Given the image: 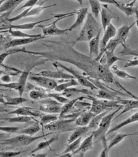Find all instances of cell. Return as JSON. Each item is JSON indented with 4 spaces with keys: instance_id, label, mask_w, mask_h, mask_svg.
Returning <instances> with one entry per match:
<instances>
[{
    "instance_id": "cell-16",
    "label": "cell",
    "mask_w": 138,
    "mask_h": 157,
    "mask_svg": "<svg viewBox=\"0 0 138 157\" xmlns=\"http://www.w3.org/2000/svg\"><path fill=\"white\" fill-rule=\"evenodd\" d=\"M94 144V135L92 133L89 136L85 138L82 143H80L79 148L73 152L72 155L79 154L80 157H83L84 154L92 149Z\"/></svg>"
},
{
    "instance_id": "cell-53",
    "label": "cell",
    "mask_w": 138,
    "mask_h": 157,
    "mask_svg": "<svg viewBox=\"0 0 138 157\" xmlns=\"http://www.w3.org/2000/svg\"><path fill=\"white\" fill-rule=\"evenodd\" d=\"M39 1L40 0H28L21 7H20V9L34 7L38 3V2H39Z\"/></svg>"
},
{
    "instance_id": "cell-41",
    "label": "cell",
    "mask_w": 138,
    "mask_h": 157,
    "mask_svg": "<svg viewBox=\"0 0 138 157\" xmlns=\"http://www.w3.org/2000/svg\"><path fill=\"white\" fill-rule=\"evenodd\" d=\"M59 119V116L57 115L56 114H49L48 113L47 115H43L41 117L40 121V124L42 126H44L48 124H50L52 122H54Z\"/></svg>"
},
{
    "instance_id": "cell-36",
    "label": "cell",
    "mask_w": 138,
    "mask_h": 157,
    "mask_svg": "<svg viewBox=\"0 0 138 157\" xmlns=\"http://www.w3.org/2000/svg\"><path fill=\"white\" fill-rule=\"evenodd\" d=\"M29 96L31 99L35 101H40L49 98L48 93L38 89L31 90L29 93Z\"/></svg>"
},
{
    "instance_id": "cell-3",
    "label": "cell",
    "mask_w": 138,
    "mask_h": 157,
    "mask_svg": "<svg viewBox=\"0 0 138 157\" xmlns=\"http://www.w3.org/2000/svg\"><path fill=\"white\" fill-rule=\"evenodd\" d=\"M122 109H123V107L118 108L111 113H108L101 120L98 127L93 132L94 135V141H101L104 148H108L106 134L109 130L112 121L114 119V115Z\"/></svg>"
},
{
    "instance_id": "cell-28",
    "label": "cell",
    "mask_w": 138,
    "mask_h": 157,
    "mask_svg": "<svg viewBox=\"0 0 138 157\" xmlns=\"http://www.w3.org/2000/svg\"><path fill=\"white\" fill-rule=\"evenodd\" d=\"M59 82H61V83L58 84V85L54 89V90L58 93L63 92L65 90L69 88L79 85L78 82L75 78L69 80H61Z\"/></svg>"
},
{
    "instance_id": "cell-5",
    "label": "cell",
    "mask_w": 138,
    "mask_h": 157,
    "mask_svg": "<svg viewBox=\"0 0 138 157\" xmlns=\"http://www.w3.org/2000/svg\"><path fill=\"white\" fill-rule=\"evenodd\" d=\"M48 60L45 59L40 60L37 63L35 64L32 67H30L27 70L21 71V75L20 76L19 78L17 80V82H10V83H0V86H2V87L9 88V89L14 90L17 91L18 92L19 96L21 97L23 96L25 91V88H26V83H27V80H28V78H29V76L31 74V70L35 67H36V66L44 64Z\"/></svg>"
},
{
    "instance_id": "cell-40",
    "label": "cell",
    "mask_w": 138,
    "mask_h": 157,
    "mask_svg": "<svg viewBox=\"0 0 138 157\" xmlns=\"http://www.w3.org/2000/svg\"><path fill=\"white\" fill-rule=\"evenodd\" d=\"M40 123L38 122H36L34 125L20 130V133L25 134L29 136H34L38 132L40 131Z\"/></svg>"
},
{
    "instance_id": "cell-20",
    "label": "cell",
    "mask_w": 138,
    "mask_h": 157,
    "mask_svg": "<svg viewBox=\"0 0 138 157\" xmlns=\"http://www.w3.org/2000/svg\"><path fill=\"white\" fill-rule=\"evenodd\" d=\"M10 115H21V116H27L32 117H41L43 115L38 111H35L29 107H18L15 110L9 112Z\"/></svg>"
},
{
    "instance_id": "cell-14",
    "label": "cell",
    "mask_w": 138,
    "mask_h": 157,
    "mask_svg": "<svg viewBox=\"0 0 138 157\" xmlns=\"http://www.w3.org/2000/svg\"><path fill=\"white\" fill-rule=\"evenodd\" d=\"M45 38H46V37H44L43 36L41 37L34 38H16L15 39L10 40L9 42H7L1 48H2L4 49H9L11 48H17L20 46L31 44L39 40L44 39Z\"/></svg>"
},
{
    "instance_id": "cell-61",
    "label": "cell",
    "mask_w": 138,
    "mask_h": 157,
    "mask_svg": "<svg viewBox=\"0 0 138 157\" xmlns=\"http://www.w3.org/2000/svg\"><path fill=\"white\" fill-rule=\"evenodd\" d=\"M75 1H77L80 5H82V4H83V0H75Z\"/></svg>"
},
{
    "instance_id": "cell-35",
    "label": "cell",
    "mask_w": 138,
    "mask_h": 157,
    "mask_svg": "<svg viewBox=\"0 0 138 157\" xmlns=\"http://www.w3.org/2000/svg\"><path fill=\"white\" fill-rule=\"evenodd\" d=\"M111 111V110H106V111L103 112L99 114H98L95 117H94L88 125L89 130L90 129H95L96 130L98 127L102 118H104L108 113H109Z\"/></svg>"
},
{
    "instance_id": "cell-1",
    "label": "cell",
    "mask_w": 138,
    "mask_h": 157,
    "mask_svg": "<svg viewBox=\"0 0 138 157\" xmlns=\"http://www.w3.org/2000/svg\"><path fill=\"white\" fill-rule=\"evenodd\" d=\"M50 44H44L49 48L47 51H33L20 49V52L40 56L48 61L56 60L72 64L83 71L84 75L90 78L101 80L107 84L114 83L116 78L109 68L105 63H101L95 59L86 56L74 48L75 43L46 41Z\"/></svg>"
},
{
    "instance_id": "cell-23",
    "label": "cell",
    "mask_w": 138,
    "mask_h": 157,
    "mask_svg": "<svg viewBox=\"0 0 138 157\" xmlns=\"http://www.w3.org/2000/svg\"><path fill=\"white\" fill-rule=\"evenodd\" d=\"M138 122V112H136L135 113H134L133 115H132L131 117H130L129 118H127V119H125V121H122V122H121L120 124H119L118 125H115L114 127H113L112 128L109 129L108 130V132H107L106 135L108 136L109 134L116 132L117 130H119V129L122 128L124 127H125L126 125H130L131 124H133L134 122Z\"/></svg>"
},
{
    "instance_id": "cell-46",
    "label": "cell",
    "mask_w": 138,
    "mask_h": 157,
    "mask_svg": "<svg viewBox=\"0 0 138 157\" xmlns=\"http://www.w3.org/2000/svg\"><path fill=\"white\" fill-rule=\"evenodd\" d=\"M18 52H20V49L15 48V49H10L1 53L0 54V67H5L4 65V62L8 56L13 54H17Z\"/></svg>"
},
{
    "instance_id": "cell-26",
    "label": "cell",
    "mask_w": 138,
    "mask_h": 157,
    "mask_svg": "<svg viewBox=\"0 0 138 157\" xmlns=\"http://www.w3.org/2000/svg\"><path fill=\"white\" fill-rule=\"evenodd\" d=\"M6 33L7 32L11 37L15 38H34V37H39L43 36L41 34H30L24 33L21 30L13 29L10 28H8L7 31H3L0 33Z\"/></svg>"
},
{
    "instance_id": "cell-48",
    "label": "cell",
    "mask_w": 138,
    "mask_h": 157,
    "mask_svg": "<svg viewBox=\"0 0 138 157\" xmlns=\"http://www.w3.org/2000/svg\"><path fill=\"white\" fill-rule=\"evenodd\" d=\"M21 72H17V73H6L3 75H2L1 76H0V80L4 83H10L11 82L12 78L10 75L12 76H16L17 75H18V73H21Z\"/></svg>"
},
{
    "instance_id": "cell-32",
    "label": "cell",
    "mask_w": 138,
    "mask_h": 157,
    "mask_svg": "<svg viewBox=\"0 0 138 157\" xmlns=\"http://www.w3.org/2000/svg\"><path fill=\"white\" fill-rule=\"evenodd\" d=\"M135 135H138V132L135 133H119L115 136V137L111 141L109 144L108 146V152L111 149H112L113 147L116 146L120 143L124 139L128 136H132Z\"/></svg>"
},
{
    "instance_id": "cell-62",
    "label": "cell",
    "mask_w": 138,
    "mask_h": 157,
    "mask_svg": "<svg viewBox=\"0 0 138 157\" xmlns=\"http://www.w3.org/2000/svg\"><path fill=\"white\" fill-rule=\"evenodd\" d=\"M6 0H0V6L6 1Z\"/></svg>"
},
{
    "instance_id": "cell-22",
    "label": "cell",
    "mask_w": 138,
    "mask_h": 157,
    "mask_svg": "<svg viewBox=\"0 0 138 157\" xmlns=\"http://www.w3.org/2000/svg\"><path fill=\"white\" fill-rule=\"evenodd\" d=\"M135 2V0L133 1L130 3H124L123 2H119V3L116 6L127 17H130L135 13V11L138 7V6L135 7L133 5Z\"/></svg>"
},
{
    "instance_id": "cell-9",
    "label": "cell",
    "mask_w": 138,
    "mask_h": 157,
    "mask_svg": "<svg viewBox=\"0 0 138 157\" xmlns=\"http://www.w3.org/2000/svg\"><path fill=\"white\" fill-rule=\"evenodd\" d=\"M52 65L56 68H62L63 70H65V71L68 72L70 75H71L78 82L79 85H81L82 86L90 88L92 90H99V88L93 83L91 82L88 77L85 76L84 75H82L77 71L71 68L67 67L63 63H62L60 62L59 61H56L55 62L52 63Z\"/></svg>"
},
{
    "instance_id": "cell-17",
    "label": "cell",
    "mask_w": 138,
    "mask_h": 157,
    "mask_svg": "<svg viewBox=\"0 0 138 157\" xmlns=\"http://www.w3.org/2000/svg\"><path fill=\"white\" fill-rule=\"evenodd\" d=\"M75 15H76V19L74 23L68 28V32L72 31L78 28H79L84 21L86 20L88 13V7H83L80 9L75 10Z\"/></svg>"
},
{
    "instance_id": "cell-54",
    "label": "cell",
    "mask_w": 138,
    "mask_h": 157,
    "mask_svg": "<svg viewBox=\"0 0 138 157\" xmlns=\"http://www.w3.org/2000/svg\"><path fill=\"white\" fill-rule=\"evenodd\" d=\"M100 2H102L106 4H111L114 5L115 7L119 3L120 1H118L117 0H99Z\"/></svg>"
},
{
    "instance_id": "cell-6",
    "label": "cell",
    "mask_w": 138,
    "mask_h": 157,
    "mask_svg": "<svg viewBox=\"0 0 138 157\" xmlns=\"http://www.w3.org/2000/svg\"><path fill=\"white\" fill-rule=\"evenodd\" d=\"M86 99L92 101L89 111L96 115L106 110H113V109L123 107L122 105L119 104V99L116 101H109L106 99H98L92 95H88Z\"/></svg>"
},
{
    "instance_id": "cell-33",
    "label": "cell",
    "mask_w": 138,
    "mask_h": 157,
    "mask_svg": "<svg viewBox=\"0 0 138 157\" xmlns=\"http://www.w3.org/2000/svg\"><path fill=\"white\" fill-rule=\"evenodd\" d=\"M105 59H106V62H105V65L109 67V68L113 65H114V63L119 61V60H124V61H127L125 59H121L119 57H117V56H116L114 52L108 51H105V53H104V56Z\"/></svg>"
},
{
    "instance_id": "cell-4",
    "label": "cell",
    "mask_w": 138,
    "mask_h": 157,
    "mask_svg": "<svg viewBox=\"0 0 138 157\" xmlns=\"http://www.w3.org/2000/svg\"><path fill=\"white\" fill-rule=\"evenodd\" d=\"M75 15V12H71L67 13H62V14H56L53 16L54 18L56 20L51 23V24L47 25H38L36 26V27L41 28L43 33V36L44 37H49V36H63L65 35L68 32V29H60L57 25V23L60 20L69 17L71 16Z\"/></svg>"
},
{
    "instance_id": "cell-43",
    "label": "cell",
    "mask_w": 138,
    "mask_h": 157,
    "mask_svg": "<svg viewBox=\"0 0 138 157\" xmlns=\"http://www.w3.org/2000/svg\"><path fill=\"white\" fill-rule=\"evenodd\" d=\"M122 50L118 52V55L121 56H132L138 57V52L128 47V46L126 43H124L122 44Z\"/></svg>"
},
{
    "instance_id": "cell-24",
    "label": "cell",
    "mask_w": 138,
    "mask_h": 157,
    "mask_svg": "<svg viewBox=\"0 0 138 157\" xmlns=\"http://www.w3.org/2000/svg\"><path fill=\"white\" fill-rule=\"evenodd\" d=\"M25 0H6L0 6V13H10Z\"/></svg>"
},
{
    "instance_id": "cell-57",
    "label": "cell",
    "mask_w": 138,
    "mask_h": 157,
    "mask_svg": "<svg viewBox=\"0 0 138 157\" xmlns=\"http://www.w3.org/2000/svg\"><path fill=\"white\" fill-rule=\"evenodd\" d=\"M72 155H72V153L68 152V153H65V154H59L58 156L61 157H72Z\"/></svg>"
},
{
    "instance_id": "cell-60",
    "label": "cell",
    "mask_w": 138,
    "mask_h": 157,
    "mask_svg": "<svg viewBox=\"0 0 138 157\" xmlns=\"http://www.w3.org/2000/svg\"><path fill=\"white\" fill-rule=\"evenodd\" d=\"M7 135L6 133H0V138H4L5 136H7Z\"/></svg>"
},
{
    "instance_id": "cell-7",
    "label": "cell",
    "mask_w": 138,
    "mask_h": 157,
    "mask_svg": "<svg viewBox=\"0 0 138 157\" xmlns=\"http://www.w3.org/2000/svg\"><path fill=\"white\" fill-rule=\"evenodd\" d=\"M54 133V132H50L46 135L38 136H29L25 134H21L10 138H7L4 140H0V144L2 145H7L10 146L12 147H25L28 145H30L36 141V140L43 138L46 136H48L49 135Z\"/></svg>"
},
{
    "instance_id": "cell-30",
    "label": "cell",
    "mask_w": 138,
    "mask_h": 157,
    "mask_svg": "<svg viewBox=\"0 0 138 157\" xmlns=\"http://www.w3.org/2000/svg\"><path fill=\"white\" fill-rule=\"evenodd\" d=\"M84 99H86L85 97L83 96H80L78 97L77 98H75L74 99H72L71 101H69L68 102H67V103L64 104L63 105H62V110H61V112L59 114V118L67 115L69 112L72 110V109L73 108V107L75 105V103L79 101H82Z\"/></svg>"
},
{
    "instance_id": "cell-2",
    "label": "cell",
    "mask_w": 138,
    "mask_h": 157,
    "mask_svg": "<svg viewBox=\"0 0 138 157\" xmlns=\"http://www.w3.org/2000/svg\"><path fill=\"white\" fill-rule=\"evenodd\" d=\"M102 29V25L97 21L92 13L88 12L82 29L74 42L89 41Z\"/></svg>"
},
{
    "instance_id": "cell-12",
    "label": "cell",
    "mask_w": 138,
    "mask_h": 157,
    "mask_svg": "<svg viewBox=\"0 0 138 157\" xmlns=\"http://www.w3.org/2000/svg\"><path fill=\"white\" fill-rule=\"evenodd\" d=\"M29 78L39 86L43 88L48 91L54 90L55 88L59 84V82L56 81L55 79L43 76L36 75L35 74L29 75Z\"/></svg>"
},
{
    "instance_id": "cell-52",
    "label": "cell",
    "mask_w": 138,
    "mask_h": 157,
    "mask_svg": "<svg viewBox=\"0 0 138 157\" xmlns=\"http://www.w3.org/2000/svg\"><path fill=\"white\" fill-rule=\"evenodd\" d=\"M11 40L9 36L4 35L0 33V47H2Z\"/></svg>"
},
{
    "instance_id": "cell-38",
    "label": "cell",
    "mask_w": 138,
    "mask_h": 157,
    "mask_svg": "<svg viewBox=\"0 0 138 157\" xmlns=\"http://www.w3.org/2000/svg\"><path fill=\"white\" fill-rule=\"evenodd\" d=\"M88 1H89V4L91 7V13L93 15V16L97 19L100 15L102 5L101 4V2L99 1V0H88Z\"/></svg>"
},
{
    "instance_id": "cell-15",
    "label": "cell",
    "mask_w": 138,
    "mask_h": 157,
    "mask_svg": "<svg viewBox=\"0 0 138 157\" xmlns=\"http://www.w3.org/2000/svg\"><path fill=\"white\" fill-rule=\"evenodd\" d=\"M36 75L43 76L47 78H53V79H61V80H69L74 78L68 73V72H64L63 70H59L57 68L56 71H51V70H44L42 71L38 74H35Z\"/></svg>"
},
{
    "instance_id": "cell-37",
    "label": "cell",
    "mask_w": 138,
    "mask_h": 157,
    "mask_svg": "<svg viewBox=\"0 0 138 157\" xmlns=\"http://www.w3.org/2000/svg\"><path fill=\"white\" fill-rule=\"evenodd\" d=\"M34 119L32 117H27V116H21V115H17L16 117L12 118H0V120L5 121L9 122H17V123H26L31 121Z\"/></svg>"
},
{
    "instance_id": "cell-59",
    "label": "cell",
    "mask_w": 138,
    "mask_h": 157,
    "mask_svg": "<svg viewBox=\"0 0 138 157\" xmlns=\"http://www.w3.org/2000/svg\"><path fill=\"white\" fill-rule=\"evenodd\" d=\"M135 15H136V25L138 28V7L136 9V11H135Z\"/></svg>"
},
{
    "instance_id": "cell-18",
    "label": "cell",
    "mask_w": 138,
    "mask_h": 157,
    "mask_svg": "<svg viewBox=\"0 0 138 157\" xmlns=\"http://www.w3.org/2000/svg\"><path fill=\"white\" fill-rule=\"evenodd\" d=\"M102 31L99 32L96 36L89 41V56L96 59L99 54L101 35Z\"/></svg>"
},
{
    "instance_id": "cell-25",
    "label": "cell",
    "mask_w": 138,
    "mask_h": 157,
    "mask_svg": "<svg viewBox=\"0 0 138 157\" xmlns=\"http://www.w3.org/2000/svg\"><path fill=\"white\" fill-rule=\"evenodd\" d=\"M135 25H136V21H135L130 25H123L119 29H117V33L115 37L122 41L124 43H126V40L129 36L130 30Z\"/></svg>"
},
{
    "instance_id": "cell-45",
    "label": "cell",
    "mask_w": 138,
    "mask_h": 157,
    "mask_svg": "<svg viewBox=\"0 0 138 157\" xmlns=\"http://www.w3.org/2000/svg\"><path fill=\"white\" fill-rule=\"evenodd\" d=\"M82 136L80 137L79 138L77 139L76 140L74 141L73 142L68 144L67 148L61 154H65V153H68V152L72 153L73 152H74L75 150H77L79 148V147L81 143V141H82Z\"/></svg>"
},
{
    "instance_id": "cell-44",
    "label": "cell",
    "mask_w": 138,
    "mask_h": 157,
    "mask_svg": "<svg viewBox=\"0 0 138 157\" xmlns=\"http://www.w3.org/2000/svg\"><path fill=\"white\" fill-rule=\"evenodd\" d=\"M64 93H62V94L65 96V97L68 98L69 96H72V94L73 93H83V94H86L88 95H93V94L91 93V92H90L88 90H85V89H77L75 88H69L68 89H67L66 90H65L63 91Z\"/></svg>"
},
{
    "instance_id": "cell-39",
    "label": "cell",
    "mask_w": 138,
    "mask_h": 157,
    "mask_svg": "<svg viewBox=\"0 0 138 157\" xmlns=\"http://www.w3.org/2000/svg\"><path fill=\"white\" fill-rule=\"evenodd\" d=\"M124 43L122 41H121V40L115 37L113 39H112L109 41V42L106 44V47L105 48L104 53H105V51H108L114 52L115 49L117 48V47L118 46H119L121 44L122 45Z\"/></svg>"
},
{
    "instance_id": "cell-21",
    "label": "cell",
    "mask_w": 138,
    "mask_h": 157,
    "mask_svg": "<svg viewBox=\"0 0 138 157\" xmlns=\"http://www.w3.org/2000/svg\"><path fill=\"white\" fill-rule=\"evenodd\" d=\"M96 114L90 112H82L80 115L75 119V124L77 126H88L90 121Z\"/></svg>"
},
{
    "instance_id": "cell-49",
    "label": "cell",
    "mask_w": 138,
    "mask_h": 157,
    "mask_svg": "<svg viewBox=\"0 0 138 157\" xmlns=\"http://www.w3.org/2000/svg\"><path fill=\"white\" fill-rule=\"evenodd\" d=\"M18 127H9V126H0V131L7 133H16L19 130Z\"/></svg>"
},
{
    "instance_id": "cell-29",
    "label": "cell",
    "mask_w": 138,
    "mask_h": 157,
    "mask_svg": "<svg viewBox=\"0 0 138 157\" xmlns=\"http://www.w3.org/2000/svg\"><path fill=\"white\" fill-rule=\"evenodd\" d=\"M89 130L88 126H77L73 130V132L70 135L68 140V144H69L77 139L82 137Z\"/></svg>"
},
{
    "instance_id": "cell-51",
    "label": "cell",
    "mask_w": 138,
    "mask_h": 157,
    "mask_svg": "<svg viewBox=\"0 0 138 157\" xmlns=\"http://www.w3.org/2000/svg\"><path fill=\"white\" fill-rule=\"evenodd\" d=\"M138 66V57L133 60H127V63L124 65V68H130V67H136Z\"/></svg>"
},
{
    "instance_id": "cell-63",
    "label": "cell",
    "mask_w": 138,
    "mask_h": 157,
    "mask_svg": "<svg viewBox=\"0 0 138 157\" xmlns=\"http://www.w3.org/2000/svg\"><path fill=\"white\" fill-rule=\"evenodd\" d=\"M4 29H7V28H2V27H0V31L4 30Z\"/></svg>"
},
{
    "instance_id": "cell-56",
    "label": "cell",
    "mask_w": 138,
    "mask_h": 157,
    "mask_svg": "<svg viewBox=\"0 0 138 157\" xmlns=\"http://www.w3.org/2000/svg\"><path fill=\"white\" fill-rule=\"evenodd\" d=\"M0 104L6 105V101L5 99V96L0 93Z\"/></svg>"
},
{
    "instance_id": "cell-10",
    "label": "cell",
    "mask_w": 138,
    "mask_h": 157,
    "mask_svg": "<svg viewBox=\"0 0 138 157\" xmlns=\"http://www.w3.org/2000/svg\"><path fill=\"white\" fill-rule=\"evenodd\" d=\"M40 112L49 114H60L61 112L62 104L52 99L51 98L40 100Z\"/></svg>"
},
{
    "instance_id": "cell-31",
    "label": "cell",
    "mask_w": 138,
    "mask_h": 157,
    "mask_svg": "<svg viewBox=\"0 0 138 157\" xmlns=\"http://www.w3.org/2000/svg\"><path fill=\"white\" fill-rule=\"evenodd\" d=\"M111 72L119 78H122L125 80H132V79L136 80V78L135 76L131 75L130 74L128 73L127 72L125 71L124 70L119 69V67L116 65H113L111 67Z\"/></svg>"
},
{
    "instance_id": "cell-50",
    "label": "cell",
    "mask_w": 138,
    "mask_h": 157,
    "mask_svg": "<svg viewBox=\"0 0 138 157\" xmlns=\"http://www.w3.org/2000/svg\"><path fill=\"white\" fill-rule=\"evenodd\" d=\"M22 151H7V152H0V157H17L21 154Z\"/></svg>"
},
{
    "instance_id": "cell-11",
    "label": "cell",
    "mask_w": 138,
    "mask_h": 157,
    "mask_svg": "<svg viewBox=\"0 0 138 157\" xmlns=\"http://www.w3.org/2000/svg\"><path fill=\"white\" fill-rule=\"evenodd\" d=\"M117 29L111 23L104 31V36L100 42V51L99 56L95 59L97 61H100L104 54V49L109 41L116 36Z\"/></svg>"
},
{
    "instance_id": "cell-58",
    "label": "cell",
    "mask_w": 138,
    "mask_h": 157,
    "mask_svg": "<svg viewBox=\"0 0 138 157\" xmlns=\"http://www.w3.org/2000/svg\"><path fill=\"white\" fill-rule=\"evenodd\" d=\"M32 155H33V157H45L47 156V154H32Z\"/></svg>"
},
{
    "instance_id": "cell-47",
    "label": "cell",
    "mask_w": 138,
    "mask_h": 157,
    "mask_svg": "<svg viewBox=\"0 0 138 157\" xmlns=\"http://www.w3.org/2000/svg\"><path fill=\"white\" fill-rule=\"evenodd\" d=\"M49 97L54 99L56 101H57V102H60V104H65L67 102H68L69 100L65 96H61L60 94H58V93H48Z\"/></svg>"
},
{
    "instance_id": "cell-64",
    "label": "cell",
    "mask_w": 138,
    "mask_h": 157,
    "mask_svg": "<svg viewBox=\"0 0 138 157\" xmlns=\"http://www.w3.org/2000/svg\"></svg>"
},
{
    "instance_id": "cell-8",
    "label": "cell",
    "mask_w": 138,
    "mask_h": 157,
    "mask_svg": "<svg viewBox=\"0 0 138 157\" xmlns=\"http://www.w3.org/2000/svg\"><path fill=\"white\" fill-rule=\"evenodd\" d=\"M76 118H59L44 126V129L54 133L67 132L74 130L77 125L75 124Z\"/></svg>"
},
{
    "instance_id": "cell-27",
    "label": "cell",
    "mask_w": 138,
    "mask_h": 157,
    "mask_svg": "<svg viewBox=\"0 0 138 157\" xmlns=\"http://www.w3.org/2000/svg\"><path fill=\"white\" fill-rule=\"evenodd\" d=\"M54 18V17L50 18H48V19H45V20H42L38 21H36V22H32V23H24V24H21V25H10L9 27L10 28L13 29H18V30H21V31H24V30H32L33 28H34L35 26H36L38 25L41 24L42 23L46 22L47 21H49L51 19ZM7 28V29H8Z\"/></svg>"
},
{
    "instance_id": "cell-34",
    "label": "cell",
    "mask_w": 138,
    "mask_h": 157,
    "mask_svg": "<svg viewBox=\"0 0 138 157\" xmlns=\"http://www.w3.org/2000/svg\"><path fill=\"white\" fill-rule=\"evenodd\" d=\"M58 140V136H54L53 137H52L51 138H50L48 140L44 141H41L40 143H38L37 144V146H36V147L34 149H33L31 154H34L35 152H38V151H40L41 150L45 149L47 147H50V146L53 144L54 142H56V141H57Z\"/></svg>"
},
{
    "instance_id": "cell-42",
    "label": "cell",
    "mask_w": 138,
    "mask_h": 157,
    "mask_svg": "<svg viewBox=\"0 0 138 157\" xmlns=\"http://www.w3.org/2000/svg\"><path fill=\"white\" fill-rule=\"evenodd\" d=\"M5 99L6 101V105H18L28 101L27 99L23 98L22 96L21 97L20 96L18 98L5 96Z\"/></svg>"
},
{
    "instance_id": "cell-19",
    "label": "cell",
    "mask_w": 138,
    "mask_h": 157,
    "mask_svg": "<svg viewBox=\"0 0 138 157\" xmlns=\"http://www.w3.org/2000/svg\"><path fill=\"white\" fill-rule=\"evenodd\" d=\"M119 104L123 105V110L113 120L119 118L123 114L127 112L138 109V99H135L133 100L132 99H119Z\"/></svg>"
},
{
    "instance_id": "cell-13",
    "label": "cell",
    "mask_w": 138,
    "mask_h": 157,
    "mask_svg": "<svg viewBox=\"0 0 138 157\" xmlns=\"http://www.w3.org/2000/svg\"><path fill=\"white\" fill-rule=\"evenodd\" d=\"M100 14L101 25L104 31L106 29V27L111 23L112 20H116V21H118L119 19L117 15L113 12L109 8L108 5L106 4L102 5Z\"/></svg>"
},
{
    "instance_id": "cell-55",
    "label": "cell",
    "mask_w": 138,
    "mask_h": 157,
    "mask_svg": "<svg viewBox=\"0 0 138 157\" xmlns=\"http://www.w3.org/2000/svg\"><path fill=\"white\" fill-rule=\"evenodd\" d=\"M108 148H104L102 151L101 152V153L99 155V157H108Z\"/></svg>"
}]
</instances>
